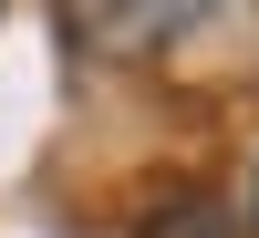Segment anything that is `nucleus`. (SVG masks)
<instances>
[{
    "label": "nucleus",
    "mask_w": 259,
    "mask_h": 238,
    "mask_svg": "<svg viewBox=\"0 0 259 238\" xmlns=\"http://www.w3.org/2000/svg\"><path fill=\"white\" fill-rule=\"evenodd\" d=\"M135 238H249V228H239V207H218V197H177L166 218H145Z\"/></svg>",
    "instance_id": "f257e3e1"
}]
</instances>
